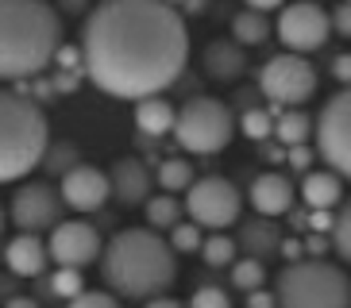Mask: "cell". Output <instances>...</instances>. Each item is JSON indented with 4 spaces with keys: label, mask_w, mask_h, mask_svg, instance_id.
<instances>
[{
    "label": "cell",
    "mask_w": 351,
    "mask_h": 308,
    "mask_svg": "<svg viewBox=\"0 0 351 308\" xmlns=\"http://www.w3.org/2000/svg\"><path fill=\"white\" fill-rule=\"evenodd\" d=\"M189 62L186 16L166 0H101L82 27V66L116 101H147L182 77Z\"/></svg>",
    "instance_id": "cell-1"
},
{
    "label": "cell",
    "mask_w": 351,
    "mask_h": 308,
    "mask_svg": "<svg viewBox=\"0 0 351 308\" xmlns=\"http://www.w3.org/2000/svg\"><path fill=\"white\" fill-rule=\"evenodd\" d=\"M101 277L116 297L155 300L178 277V251L151 227H124L101 255Z\"/></svg>",
    "instance_id": "cell-2"
},
{
    "label": "cell",
    "mask_w": 351,
    "mask_h": 308,
    "mask_svg": "<svg viewBox=\"0 0 351 308\" xmlns=\"http://www.w3.org/2000/svg\"><path fill=\"white\" fill-rule=\"evenodd\" d=\"M62 54V20L47 0H0V81L39 77Z\"/></svg>",
    "instance_id": "cell-3"
},
{
    "label": "cell",
    "mask_w": 351,
    "mask_h": 308,
    "mask_svg": "<svg viewBox=\"0 0 351 308\" xmlns=\"http://www.w3.org/2000/svg\"><path fill=\"white\" fill-rule=\"evenodd\" d=\"M51 146L47 116L23 92L0 89V181H20L43 166V154Z\"/></svg>",
    "instance_id": "cell-4"
},
{
    "label": "cell",
    "mask_w": 351,
    "mask_h": 308,
    "mask_svg": "<svg viewBox=\"0 0 351 308\" xmlns=\"http://www.w3.org/2000/svg\"><path fill=\"white\" fill-rule=\"evenodd\" d=\"M278 308H351V277L328 258L289 262L274 277Z\"/></svg>",
    "instance_id": "cell-5"
},
{
    "label": "cell",
    "mask_w": 351,
    "mask_h": 308,
    "mask_svg": "<svg viewBox=\"0 0 351 308\" xmlns=\"http://www.w3.org/2000/svg\"><path fill=\"white\" fill-rule=\"evenodd\" d=\"M236 135V116L224 101L217 97H189L178 108V123H174V139L182 151L189 154H217L232 143Z\"/></svg>",
    "instance_id": "cell-6"
},
{
    "label": "cell",
    "mask_w": 351,
    "mask_h": 308,
    "mask_svg": "<svg viewBox=\"0 0 351 308\" xmlns=\"http://www.w3.org/2000/svg\"><path fill=\"white\" fill-rule=\"evenodd\" d=\"M258 92L278 108H301L317 92V70L305 54H274L258 70Z\"/></svg>",
    "instance_id": "cell-7"
},
{
    "label": "cell",
    "mask_w": 351,
    "mask_h": 308,
    "mask_svg": "<svg viewBox=\"0 0 351 308\" xmlns=\"http://www.w3.org/2000/svg\"><path fill=\"white\" fill-rule=\"evenodd\" d=\"M317 154L332 174L351 181V89L332 92L317 112Z\"/></svg>",
    "instance_id": "cell-8"
},
{
    "label": "cell",
    "mask_w": 351,
    "mask_h": 308,
    "mask_svg": "<svg viewBox=\"0 0 351 308\" xmlns=\"http://www.w3.org/2000/svg\"><path fill=\"white\" fill-rule=\"evenodd\" d=\"M239 208H243L239 189L220 174L197 177V185L186 193V216L193 224L208 227L213 235L224 231V227H232V224H239Z\"/></svg>",
    "instance_id": "cell-9"
},
{
    "label": "cell",
    "mask_w": 351,
    "mask_h": 308,
    "mask_svg": "<svg viewBox=\"0 0 351 308\" xmlns=\"http://www.w3.org/2000/svg\"><path fill=\"white\" fill-rule=\"evenodd\" d=\"M278 39L289 54H313L332 35V12H324L317 0H293L278 12Z\"/></svg>",
    "instance_id": "cell-10"
},
{
    "label": "cell",
    "mask_w": 351,
    "mask_h": 308,
    "mask_svg": "<svg viewBox=\"0 0 351 308\" xmlns=\"http://www.w3.org/2000/svg\"><path fill=\"white\" fill-rule=\"evenodd\" d=\"M62 208H66V201L51 181H23L12 193L8 220L20 231H27V235H39V231H54L62 224Z\"/></svg>",
    "instance_id": "cell-11"
},
{
    "label": "cell",
    "mask_w": 351,
    "mask_h": 308,
    "mask_svg": "<svg viewBox=\"0 0 351 308\" xmlns=\"http://www.w3.org/2000/svg\"><path fill=\"white\" fill-rule=\"evenodd\" d=\"M51 258L58 266H70V270H85L89 262L104 255V243H101V231L85 220H62V224L51 231V243H47Z\"/></svg>",
    "instance_id": "cell-12"
},
{
    "label": "cell",
    "mask_w": 351,
    "mask_h": 308,
    "mask_svg": "<svg viewBox=\"0 0 351 308\" xmlns=\"http://www.w3.org/2000/svg\"><path fill=\"white\" fill-rule=\"evenodd\" d=\"M58 193H62L66 208H73V212H97L112 196V181H108V174H104L101 166L82 162L77 170H70L58 181Z\"/></svg>",
    "instance_id": "cell-13"
},
{
    "label": "cell",
    "mask_w": 351,
    "mask_h": 308,
    "mask_svg": "<svg viewBox=\"0 0 351 308\" xmlns=\"http://www.w3.org/2000/svg\"><path fill=\"white\" fill-rule=\"evenodd\" d=\"M282 243H286V235H282L278 220H270V216H247L236 227V246L243 251V258H255V262L278 258Z\"/></svg>",
    "instance_id": "cell-14"
},
{
    "label": "cell",
    "mask_w": 351,
    "mask_h": 308,
    "mask_svg": "<svg viewBox=\"0 0 351 308\" xmlns=\"http://www.w3.org/2000/svg\"><path fill=\"white\" fill-rule=\"evenodd\" d=\"M108 181H112V196L120 201L124 208H135V205H147L151 201V189H155V174L147 170L143 158H120V162H112V170H108Z\"/></svg>",
    "instance_id": "cell-15"
},
{
    "label": "cell",
    "mask_w": 351,
    "mask_h": 308,
    "mask_svg": "<svg viewBox=\"0 0 351 308\" xmlns=\"http://www.w3.org/2000/svg\"><path fill=\"white\" fill-rule=\"evenodd\" d=\"M293 196H298V185L289 181L286 174H278V170H267V174H258L251 181V208L258 216L274 220V216L293 212Z\"/></svg>",
    "instance_id": "cell-16"
},
{
    "label": "cell",
    "mask_w": 351,
    "mask_h": 308,
    "mask_svg": "<svg viewBox=\"0 0 351 308\" xmlns=\"http://www.w3.org/2000/svg\"><path fill=\"white\" fill-rule=\"evenodd\" d=\"M201 70H205V77H213V81H236V77H243V70H247V54H243V47H239L236 39H213L201 51Z\"/></svg>",
    "instance_id": "cell-17"
},
{
    "label": "cell",
    "mask_w": 351,
    "mask_h": 308,
    "mask_svg": "<svg viewBox=\"0 0 351 308\" xmlns=\"http://www.w3.org/2000/svg\"><path fill=\"white\" fill-rule=\"evenodd\" d=\"M47 258H51L47 243L39 235H27V231H20V235L8 239V246H4V266L16 277H39L47 270Z\"/></svg>",
    "instance_id": "cell-18"
},
{
    "label": "cell",
    "mask_w": 351,
    "mask_h": 308,
    "mask_svg": "<svg viewBox=\"0 0 351 308\" xmlns=\"http://www.w3.org/2000/svg\"><path fill=\"white\" fill-rule=\"evenodd\" d=\"M301 201L313 212H332L343 201V177L332 170H309L301 177Z\"/></svg>",
    "instance_id": "cell-19"
},
{
    "label": "cell",
    "mask_w": 351,
    "mask_h": 308,
    "mask_svg": "<svg viewBox=\"0 0 351 308\" xmlns=\"http://www.w3.org/2000/svg\"><path fill=\"white\" fill-rule=\"evenodd\" d=\"M174 123H178V112L166 97H147V101L135 104V127H139V135H147V139L170 135Z\"/></svg>",
    "instance_id": "cell-20"
},
{
    "label": "cell",
    "mask_w": 351,
    "mask_h": 308,
    "mask_svg": "<svg viewBox=\"0 0 351 308\" xmlns=\"http://www.w3.org/2000/svg\"><path fill=\"white\" fill-rule=\"evenodd\" d=\"M309 135H317V120H313L309 112H301V108H289V112L278 116V123H274V139H278L282 146H305L309 143Z\"/></svg>",
    "instance_id": "cell-21"
},
{
    "label": "cell",
    "mask_w": 351,
    "mask_h": 308,
    "mask_svg": "<svg viewBox=\"0 0 351 308\" xmlns=\"http://www.w3.org/2000/svg\"><path fill=\"white\" fill-rule=\"evenodd\" d=\"M270 20L263 16V12H251V8H243V12H236L232 16V39L239 42V47H263V42L270 39Z\"/></svg>",
    "instance_id": "cell-22"
},
{
    "label": "cell",
    "mask_w": 351,
    "mask_h": 308,
    "mask_svg": "<svg viewBox=\"0 0 351 308\" xmlns=\"http://www.w3.org/2000/svg\"><path fill=\"white\" fill-rule=\"evenodd\" d=\"M143 208H147V227H151V231H174V227L182 224V212H186V205H182L174 193L151 196Z\"/></svg>",
    "instance_id": "cell-23"
},
{
    "label": "cell",
    "mask_w": 351,
    "mask_h": 308,
    "mask_svg": "<svg viewBox=\"0 0 351 308\" xmlns=\"http://www.w3.org/2000/svg\"><path fill=\"white\" fill-rule=\"evenodd\" d=\"M158 189L162 193H189L197 185V174H193V166L186 162V158H162V166H158V174H155Z\"/></svg>",
    "instance_id": "cell-24"
},
{
    "label": "cell",
    "mask_w": 351,
    "mask_h": 308,
    "mask_svg": "<svg viewBox=\"0 0 351 308\" xmlns=\"http://www.w3.org/2000/svg\"><path fill=\"white\" fill-rule=\"evenodd\" d=\"M77 166H82V151H77L73 143H66V139L51 143L47 154H43V170H47L51 177H58V181H62L70 170H77Z\"/></svg>",
    "instance_id": "cell-25"
},
{
    "label": "cell",
    "mask_w": 351,
    "mask_h": 308,
    "mask_svg": "<svg viewBox=\"0 0 351 308\" xmlns=\"http://www.w3.org/2000/svg\"><path fill=\"white\" fill-rule=\"evenodd\" d=\"M236 255H239L236 239H228L224 231H217V235H208V239H205V246H201V258H205V266H213V270L236 266V262H239Z\"/></svg>",
    "instance_id": "cell-26"
},
{
    "label": "cell",
    "mask_w": 351,
    "mask_h": 308,
    "mask_svg": "<svg viewBox=\"0 0 351 308\" xmlns=\"http://www.w3.org/2000/svg\"><path fill=\"white\" fill-rule=\"evenodd\" d=\"M232 285L239 293H258V289L267 285V262H255V258H239L236 266H232Z\"/></svg>",
    "instance_id": "cell-27"
},
{
    "label": "cell",
    "mask_w": 351,
    "mask_h": 308,
    "mask_svg": "<svg viewBox=\"0 0 351 308\" xmlns=\"http://www.w3.org/2000/svg\"><path fill=\"white\" fill-rule=\"evenodd\" d=\"M274 112H267V108H243V116H239V131L247 135V139H255V143H267V139H274Z\"/></svg>",
    "instance_id": "cell-28"
},
{
    "label": "cell",
    "mask_w": 351,
    "mask_h": 308,
    "mask_svg": "<svg viewBox=\"0 0 351 308\" xmlns=\"http://www.w3.org/2000/svg\"><path fill=\"white\" fill-rule=\"evenodd\" d=\"M47 289H51L54 297H66V300H73V297H82V293H85V277H82V270L58 266V270L51 274V281H47Z\"/></svg>",
    "instance_id": "cell-29"
},
{
    "label": "cell",
    "mask_w": 351,
    "mask_h": 308,
    "mask_svg": "<svg viewBox=\"0 0 351 308\" xmlns=\"http://www.w3.org/2000/svg\"><path fill=\"white\" fill-rule=\"evenodd\" d=\"M205 227L201 224H193V220H182V224L170 231V246H174L178 255H201V246H205V235H201Z\"/></svg>",
    "instance_id": "cell-30"
},
{
    "label": "cell",
    "mask_w": 351,
    "mask_h": 308,
    "mask_svg": "<svg viewBox=\"0 0 351 308\" xmlns=\"http://www.w3.org/2000/svg\"><path fill=\"white\" fill-rule=\"evenodd\" d=\"M332 246H336V255L343 262H351V196L340 205L336 212V227H332Z\"/></svg>",
    "instance_id": "cell-31"
},
{
    "label": "cell",
    "mask_w": 351,
    "mask_h": 308,
    "mask_svg": "<svg viewBox=\"0 0 351 308\" xmlns=\"http://www.w3.org/2000/svg\"><path fill=\"white\" fill-rule=\"evenodd\" d=\"M66 308H120V300L108 289H85L82 297H73Z\"/></svg>",
    "instance_id": "cell-32"
},
{
    "label": "cell",
    "mask_w": 351,
    "mask_h": 308,
    "mask_svg": "<svg viewBox=\"0 0 351 308\" xmlns=\"http://www.w3.org/2000/svg\"><path fill=\"white\" fill-rule=\"evenodd\" d=\"M189 308H232V300H228V293L220 285H201L189 297Z\"/></svg>",
    "instance_id": "cell-33"
},
{
    "label": "cell",
    "mask_w": 351,
    "mask_h": 308,
    "mask_svg": "<svg viewBox=\"0 0 351 308\" xmlns=\"http://www.w3.org/2000/svg\"><path fill=\"white\" fill-rule=\"evenodd\" d=\"M313 158H320L317 154V146H289V154H286V162L298 170V174H309V166H313Z\"/></svg>",
    "instance_id": "cell-34"
},
{
    "label": "cell",
    "mask_w": 351,
    "mask_h": 308,
    "mask_svg": "<svg viewBox=\"0 0 351 308\" xmlns=\"http://www.w3.org/2000/svg\"><path fill=\"white\" fill-rule=\"evenodd\" d=\"M332 31L351 39V0H340L336 8H332Z\"/></svg>",
    "instance_id": "cell-35"
},
{
    "label": "cell",
    "mask_w": 351,
    "mask_h": 308,
    "mask_svg": "<svg viewBox=\"0 0 351 308\" xmlns=\"http://www.w3.org/2000/svg\"><path fill=\"white\" fill-rule=\"evenodd\" d=\"M332 77H336L343 89H351V54H336V58H332Z\"/></svg>",
    "instance_id": "cell-36"
},
{
    "label": "cell",
    "mask_w": 351,
    "mask_h": 308,
    "mask_svg": "<svg viewBox=\"0 0 351 308\" xmlns=\"http://www.w3.org/2000/svg\"><path fill=\"white\" fill-rule=\"evenodd\" d=\"M243 8H251V12H263V16H270V12H282V8H286V0H243Z\"/></svg>",
    "instance_id": "cell-37"
},
{
    "label": "cell",
    "mask_w": 351,
    "mask_h": 308,
    "mask_svg": "<svg viewBox=\"0 0 351 308\" xmlns=\"http://www.w3.org/2000/svg\"><path fill=\"white\" fill-rule=\"evenodd\" d=\"M258 146H263V158H267V162H286V154H289L278 139H274V143L267 139V143H258Z\"/></svg>",
    "instance_id": "cell-38"
},
{
    "label": "cell",
    "mask_w": 351,
    "mask_h": 308,
    "mask_svg": "<svg viewBox=\"0 0 351 308\" xmlns=\"http://www.w3.org/2000/svg\"><path fill=\"white\" fill-rule=\"evenodd\" d=\"M247 308H278V300H274V293L258 289V293H251V297H247Z\"/></svg>",
    "instance_id": "cell-39"
},
{
    "label": "cell",
    "mask_w": 351,
    "mask_h": 308,
    "mask_svg": "<svg viewBox=\"0 0 351 308\" xmlns=\"http://www.w3.org/2000/svg\"><path fill=\"white\" fill-rule=\"evenodd\" d=\"M305 251H309V258H324V251H328V235H309L305 239Z\"/></svg>",
    "instance_id": "cell-40"
},
{
    "label": "cell",
    "mask_w": 351,
    "mask_h": 308,
    "mask_svg": "<svg viewBox=\"0 0 351 308\" xmlns=\"http://www.w3.org/2000/svg\"><path fill=\"white\" fill-rule=\"evenodd\" d=\"M289 227H293V231H309V208H301V212H289Z\"/></svg>",
    "instance_id": "cell-41"
},
{
    "label": "cell",
    "mask_w": 351,
    "mask_h": 308,
    "mask_svg": "<svg viewBox=\"0 0 351 308\" xmlns=\"http://www.w3.org/2000/svg\"><path fill=\"white\" fill-rule=\"evenodd\" d=\"M143 308H189V305H182V300H174V297H155V300H147Z\"/></svg>",
    "instance_id": "cell-42"
},
{
    "label": "cell",
    "mask_w": 351,
    "mask_h": 308,
    "mask_svg": "<svg viewBox=\"0 0 351 308\" xmlns=\"http://www.w3.org/2000/svg\"><path fill=\"white\" fill-rule=\"evenodd\" d=\"M4 308H39V300H35V297H8V300H4Z\"/></svg>",
    "instance_id": "cell-43"
},
{
    "label": "cell",
    "mask_w": 351,
    "mask_h": 308,
    "mask_svg": "<svg viewBox=\"0 0 351 308\" xmlns=\"http://www.w3.org/2000/svg\"><path fill=\"white\" fill-rule=\"evenodd\" d=\"M4 224H8V216H4V208H0V231H4Z\"/></svg>",
    "instance_id": "cell-44"
}]
</instances>
